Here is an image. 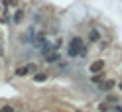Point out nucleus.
Masks as SVG:
<instances>
[{"instance_id": "8", "label": "nucleus", "mask_w": 122, "mask_h": 112, "mask_svg": "<svg viewBox=\"0 0 122 112\" xmlns=\"http://www.w3.org/2000/svg\"><path fill=\"white\" fill-rule=\"evenodd\" d=\"M102 79H104V73H102V71H98V75L93 73V83H101Z\"/></svg>"}, {"instance_id": "4", "label": "nucleus", "mask_w": 122, "mask_h": 112, "mask_svg": "<svg viewBox=\"0 0 122 112\" xmlns=\"http://www.w3.org/2000/svg\"><path fill=\"white\" fill-rule=\"evenodd\" d=\"M102 69H104V61H102V59H98V61L91 63V67H89L91 73H98V71H102Z\"/></svg>"}, {"instance_id": "3", "label": "nucleus", "mask_w": 122, "mask_h": 112, "mask_svg": "<svg viewBox=\"0 0 122 112\" xmlns=\"http://www.w3.org/2000/svg\"><path fill=\"white\" fill-rule=\"evenodd\" d=\"M8 22H10V10L8 6L0 4V24H8Z\"/></svg>"}, {"instance_id": "2", "label": "nucleus", "mask_w": 122, "mask_h": 112, "mask_svg": "<svg viewBox=\"0 0 122 112\" xmlns=\"http://www.w3.org/2000/svg\"><path fill=\"white\" fill-rule=\"evenodd\" d=\"M37 71V65L36 63H26V65H20V67H16V77H28V75H34Z\"/></svg>"}, {"instance_id": "1", "label": "nucleus", "mask_w": 122, "mask_h": 112, "mask_svg": "<svg viewBox=\"0 0 122 112\" xmlns=\"http://www.w3.org/2000/svg\"><path fill=\"white\" fill-rule=\"evenodd\" d=\"M67 53H69V57H77L81 53H85V41L81 37H73L67 45Z\"/></svg>"}, {"instance_id": "12", "label": "nucleus", "mask_w": 122, "mask_h": 112, "mask_svg": "<svg viewBox=\"0 0 122 112\" xmlns=\"http://www.w3.org/2000/svg\"><path fill=\"white\" fill-rule=\"evenodd\" d=\"M112 112H122V106H120V104H118V106H114V108H112Z\"/></svg>"}, {"instance_id": "13", "label": "nucleus", "mask_w": 122, "mask_h": 112, "mask_svg": "<svg viewBox=\"0 0 122 112\" xmlns=\"http://www.w3.org/2000/svg\"><path fill=\"white\" fill-rule=\"evenodd\" d=\"M118 88H120V93H122V81H120V85H118Z\"/></svg>"}, {"instance_id": "9", "label": "nucleus", "mask_w": 122, "mask_h": 112, "mask_svg": "<svg viewBox=\"0 0 122 112\" xmlns=\"http://www.w3.org/2000/svg\"><path fill=\"white\" fill-rule=\"evenodd\" d=\"M112 87H114V81H104V83H102V88H101V91H110Z\"/></svg>"}, {"instance_id": "5", "label": "nucleus", "mask_w": 122, "mask_h": 112, "mask_svg": "<svg viewBox=\"0 0 122 112\" xmlns=\"http://www.w3.org/2000/svg\"><path fill=\"white\" fill-rule=\"evenodd\" d=\"M89 41H91V43H97V41H101V32L93 28V29L89 32Z\"/></svg>"}, {"instance_id": "7", "label": "nucleus", "mask_w": 122, "mask_h": 112, "mask_svg": "<svg viewBox=\"0 0 122 112\" xmlns=\"http://www.w3.org/2000/svg\"><path fill=\"white\" fill-rule=\"evenodd\" d=\"M12 20L16 22V24L22 22V20H24V10H16V12H14V16H12Z\"/></svg>"}, {"instance_id": "11", "label": "nucleus", "mask_w": 122, "mask_h": 112, "mask_svg": "<svg viewBox=\"0 0 122 112\" xmlns=\"http://www.w3.org/2000/svg\"><path fill=\"white\" fill-rule=\"evenodd\" d=\"M98 110H101V112H108L110 108H108V106H106V102H104V104H101V106H98Z\"/></svg>"}, {"instance_id": "10", "label": "nucleus", "mask_w": 122, "mask_h": 112, "mask_svg": "<svg viewBox=\"0 0 122 112\" xmlns=\"http://www.w3.org/2000/svg\"><path fill=\"white\" fill-rule=\"evenodd\" d=\"M4 6H18V0H2Z\"/></svg>"}, {"instance_id": "6", "label": "nucleus", "mask_w": 122, "mask_h": 112, "mask_svg": "<svg viewBox=\"0 0 122 112\" xmlns=\"http://www.w3.org/2000/svg\"><path fill=\"white\" fill-rule=\"evenodd\" d=\"M34 81L36 83H45V81H47V73H34Z\"/></svg>"}]
</instances>
